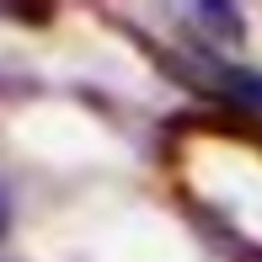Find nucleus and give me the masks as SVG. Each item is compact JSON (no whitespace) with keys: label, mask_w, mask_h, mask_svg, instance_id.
<instances>
[{"label":"nucleus","mask_w":262,"mask_h":262,"mask_svg":"<svg viewBox=\"0 0 262 262\" xmlns=\"http://www.w3.org/2000/svg\"><path fill=\"white\" fill-rule=\"evenodd\" d=\"M0 220H6V198H0Z\"/></svg>","instance_id":"1"}]
</instances>
